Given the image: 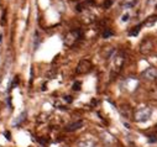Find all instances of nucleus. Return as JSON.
<instances>
[{
	"label": "nucleus",
	"instance_id": "4",
	"mask_svg": "<svg viewBox=\"0 0 157 147\" xmlns=\"http://www.w3.org/2000/svg\"><path fill=\"white\" fill-rule=\"evenodd\" d=\"M92 62L89 59H81L79 63L77 64V68H75V73L78 76L79 74H87L92 70Z\"/></svg>",
	"mask_w": 157,
	"mask_h": 147
},
{
	"label": "nucleus",
	"instance_id": "20",
	"mask_svg": "<svg viewBox=\"0 0 157 147\" xmlns=\"http://www.w3.org/2000/svg\"><path fill=\"white\" fill-rule=\"evenodd\" d=\"M156 81H157V79H156Z\"/></svg>",
	"mask_w": 157,
	"mask_h": 147
},
{
	"label": "nucleus",
	"instance_id": "5",
	"mask_svg": "<svg viewBox=\"0 0 157 147\" xmlns=\"http://www.w3.org/2000/svg\"><path fill=\"white\" fill-rule=\"evenodd\" d=\"M141 77L146 81H156L157 79V69L155 67H148L142 72Z\"/></svg>",
	"mask_w": 157,
	"mask_h": 147
},
{
	"label": "nucleus",
	"instance_id": "2",
	"mask_svg": "<svg viewBox=\"0 0 157 147\" xmlns=\"http://www.w3.org/2000/svg\"><path fill=\"white\" fill-rule=\"evenodd\" d=\"M152 116V109L150 106H142L134 111V120L136 123H146Z\"/></svg>",
	"mask_w": 157,
	"mask_h": 147
},
{
	"label": "nucleus",
	"instance_id": "13",
	"mask_svg": "<svg viewBox=\"0 0 157 147\" xmlns=\"http://www.w3.org/2000/svg\"><path fill=\"white\" fill-rule=\"evenodd\" d=\"M81 87H82V84H81V82H75L74 84H73V90H81Z\"/></svg>",
	"mask_w": 157,
	"mask_h": 147
},
{
	"label": "nucleus",
	"instance_id": "6",
	"mask_svg": "<svg viewBox=\"0 0 157 147\" xmlns=\"http://www.w3.org/2000/svg\"><path fill=\"white\" fill-rule=\"evenodd\" d=\"M153 50V42L150 39H145L140 45V52L142 55H148Z\"/></svg>",
	"mask_w": 157,
	"mask_h": 147
},
{
	"label": "nucleus",
	"instance_id": "17",
	"mask_svg": "<svg viewBox=\"0 0 157 147\" xmlns=\"http://www.w3.org/2000/svg\"><path fill=\"white\" fill-rule=\"evenodd\" d=\"M121 20H123L124 22H125V21H128V20H129V14H125V15L123 16V19H121Z\"/></svg>",
	"mask_w": 157,
	"mask_h": 147
},
{
	"label": "nucleus",
	"instance_id": "7",
	"mask_svg": "<svg viewBox=\"0 0 157 147\" xmlns=\"http://www.w3.org/2000/svg\"><path fill=\"white\" fill-rule=\"evenodd\" d=\"M97 143L93 138L90 137H86V138H82L79 140L77 143H75V147H95Z\"/></svg>",
	"mask_w": 157,
	"mask_h": 147
},
{
	"label": "nucleus",
	"instance_id": "18",
	"mask_svg": "<svg viewBox=\"0 0 157 147\" xmlns=\"http://www.w3.org/2000/svg\"><path fill=\"white\" fill-rule=\"evenodd\" d=\"M4 135L6 136V138H8V140H10V134H9V132H4Z\"/></svg>",
	"mask_w": 157,
	"mask_h": 147
},
{
	"label": "nucleus",
	"instance_id": "12",
	"mask_svg": "<svg viewBox=\"0 0 157 147\" xmlns=\"http://www.w3.org/2000/svg\"><path fill=\"white\" fill-rule=\"evenodd\" d=\"M113 35H114V32L110 28H105V31L103 32V37L104 39H108V37H110V36H113Z\"/></svg>",
	"mask_w": 157,
	"mask_h": 147
},
{
	"label": "nucleus",
	"instance_id": "3",
	"mask_svg": "<svg viewBox=\"0 0 157 147\" xmlns=\"http://www.w3.org/2000/svg\"><path fill=\"white\" fill-rule=\"evenodd\" d=\"M81 36H82L81 30H72L64 36V41L63 42H64V45L67 47H73L78 41L81 40Z\"/></svg>",
	"mask_w": 157,
	"mask_h": 147
},
{
	"label": "nucleus",
	"instance_id": "16",
	"mask_svg": "<svg viewBox=\"0 0 157 147\" xmlns=\"http://www.w3.org/2000/svg\"><path fill=\"white\" fill-rule=\"evenodd\" d=\"M110 5H111V0H108V2L104 4V8H105V9H108Z\"/></svg>",
	"mask_w": 157,
	"mask_h": 147
},
{
	"label": "nucleus",
	"instance_id": "15",
	"mask_svg": "<svg viewBox=\"0 0 157 147\" xmlns=\"http://www.w3.org/2000/svg\"><path fill=\"white\" fill-rule=\"evenodd\" d=\"M17 84H19V77H15V78H14V82H13V85H11V87H13V88H15Z\"/></svg>",
	"mask_w": 157,
	"mask_h": 147
},
{
	"label": "nucleus",
	"instance_id": "14",
	"mask_svg": "<svg viewBox=\"0 0 157 147\" xmlns=\"http://www.w3.org/2000/svg\"><path fill=\"white\" fill-rule=\"evenodd\" d=\"M5 15H6V11L4 10V11H3V15H2V21H0L2 26H4V25H5Z\"/></svg>",
	"mask_w": 157,
	"mask_h": 147
},
{
	"label": "nucleus",
	"instance_id": "19",
	"mask_svg": "<svg viewBox=\"0 0 157 147\" xmlns=\"http://www.w3.org/2000/svg\"><path fill=\"white\" fill-rule=\"evenodd\" d=\"M0 42H2V35H0Z\"/></svg>",
	"mask_w": 157,
	"mask_h": 147
},
{
	"label": "nucleus",
	"instance_id": "11",
	"mask_svg": "<svg viewBox=\"0 0 157 147\" xmlns=\"http://www.w3.org/2000/svg\"><path fill=\"white\" fill-rule=\"evenodd\" d=\"M142 25H144V24L136 25V26H135V27H134V28H132V30H131V31L129 32V35H130V36H136V35L139 33V31L141 30V26H142Z\"/></svg>",
	"mask_w": 157,
	"mask_h": 147
},
{
	"label": "nucleus",
	"instance_id": "1",
	"mask_svg": "<svg viewBox=\"0 0 157 147\" xmlns=\"http://www.w3.org/2000/svg\"><path fill=\"white\" fill-rule=\"evenodd\" d=\"M110 59H111V62H110V72H111V74L113 76L117 74V73L121 70V68H123V66L125 63V56H124V53L121 51H115V53L111 56Z\"/></svg>",
	"mask_w": 157,
	"mask_h": 147
},
{
	"label": "nucleus",
	"instance_id": "8",
	"mask_svg": "<svg viewBox=\"0 0 157 147\" xmlns=\"http://www.w3.org/2000/svg\"><path fill=\"white\" fill-rule=\"evenodd\" d=\"M82 126H83V121L79 120V121H75V123H72V124L67 125V126H66V131L72 132V131H75V130H78V129H81Z\"/></svg>",
	"mask_w": 157,
	"mask_h": 147
},
{
	"label": "nucleus",
	"instance_id": "10",
	"mask_svg": "<svg viewBox=\"0 0 157 147\" xmlns=\"http://www.w3.org/2000/svg\"><path fill=\"white\" fill-rule=\"evenodd\" d=\"M156 21H157V15H155V16H151V17H148V19H147V20H146V21L144 22V25H145V26H148V27H150V26H153Z\"/></svg>",
	"mask_w": 157,
	"mask_h": 147
},
{
	"label": "nucleus",
	"instance_id": "9",
	"mask_svg": "<svg viewBox=\"0 0 157 147\" xmlns=\"http://www.w3.org/2000/svg\"><path fill=\"white\" fill-rule=\"evenodd\" d=\"M120 113L123 114L124 118L130 119V116H131V109H130L129 106H126V105H123V106L120 107Z\"/></svg>",
	"mask_w": 157,
	"mask_h": 147
}]
</instances>
